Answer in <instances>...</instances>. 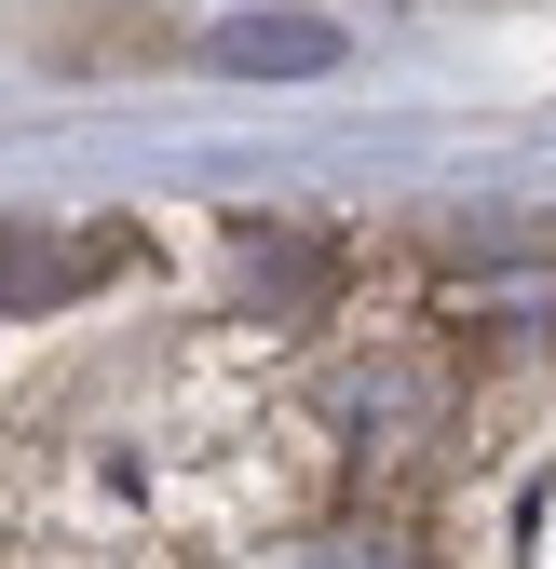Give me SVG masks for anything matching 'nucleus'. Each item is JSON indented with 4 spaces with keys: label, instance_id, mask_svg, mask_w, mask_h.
<instances>
[{
    "label": "nucleus",
    "instance_id": "f257e3e1",
    "mask_svg": "<svg viewBox=\"0 0 556 569\" xmlns=\"http://www.w3.org/2000/svg\"><path fill=\"white\" fill-rule=\"evenodd\" d=\"M203 54H218L231 82H312V68H339V28L326 14H231Z\"/></svg>",
    "mask_w": 556,
    "mask_h": 569
}]
</instances>
